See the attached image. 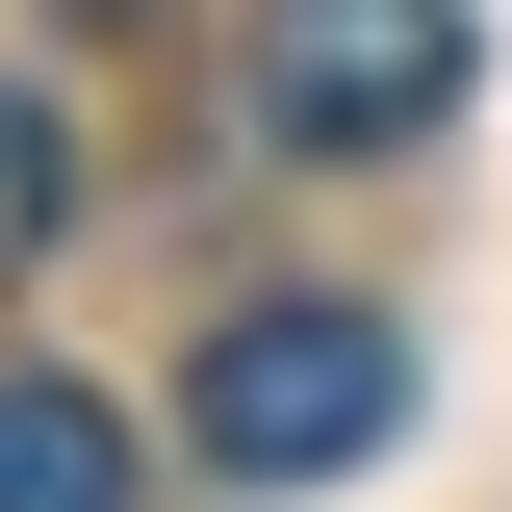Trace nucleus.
I'll return each mask as SVG.
<instances>
[{
	"label": "nucleus",
	"mask_w": 512,
	"mask_h": 512,
	"mask_svg": "<svg viewBox=\"0 0 512 512\" xmlns=\"http://www.w3.org/2000/svg\"><path fill=\"white\" fill-rule=\"evenodd\" d=\"M180 436H205V487H333V461L410 436V333L359 282H282V308H231L180 359Z\"/></svg>",
	"instance_id": "nucleus-1"
},
{
	"label": "nucleus",
	"mask_w": 512,
	"mask_h": 512,
	"mask_svg": "<svg viewBox=\"0 0 512 512\" xmlns=\"http://www.w3.org/2000/svg\"><path fill=\"white\" fill-rule=\"evenodd\" d=\"M461 77H487L461 0H256V128L282 154H410Z\"/></svg>",
	"instance_id": "nucleus-2"
},
{
	"label": "nucleus",
	"mask_w": 512,
	"mask_h": 512,
	"mask_svg": "<svg viewBox=\"0 0 512 512\" xmlns=\"http://www.w3.org/2000/svg\"><path fill=\"white\" fill-rule=\"evenodd\" d=\"M0 512H154V487H128V410H103V384L0 359Z\"/></svg>",
	"instance_id": "nucleus-3"
},
{
	"label": "nucleus",
	"mask_w": 512,
	"mask_h": 512,
	"mask_svg": "<svg viewBox=\"0 0 512 512\" xmlns=\"http://www.w3.org/2000/svg\"><path fill=\"white\" fill-rule=\"evenodd\" d=\"M52 205H77V128H52V77H0V282L52 256Z\"/></svg>",
	"instance_id": "nucleus-4"
}]
</instances>
